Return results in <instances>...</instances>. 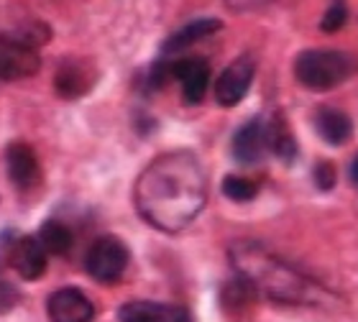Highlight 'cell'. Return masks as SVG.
Returning <instances> with one entry per match:
<instances>
[{
  "label": "cell",
  "mask_w": 358,
  "mask_h": 322,
  "mask_svg": "<svg viewBox=\"0 0 358 322\" xmlns=\"http://www.w3.org/2000/svg\"><path fill=\"white\" fill-rule=\"evenodd\" d=\"M138 215L164 233L192 223L208 203V177L189 151H172L154 159L141 172L134 192Z\"/></svg>",
  "instance_id": "6da1fadb"
},
{
  "label": "cell",
  "mask_w": 358,
  "mask_h": 322,
  "mask_svg": "<svg viewBox=\"0 0 358 322\" xmlns=\"http://www.w3.org/2000/svg\"><path fill=\"white\" fill-rule=\"evenodd\" d=\"M231 261L236 266V274L246 277L254 289L271 302L279 305H325L330 302L328 289L315 284L313 279H307L302 271L284 263L274 254H268L266 248L251 240L236 243L231 248Z\"/></svg>",
  "instance_id": "7a4b0ae2"
},
{
  "label": "cell",
  "mask_w": 358,
  "mask_h": 322,
  "mask_svg": "<svg viewBox=\"0 0 358 322\" xmlns=\"http://www.w3.org/2000/svg\"><path fill=\"white\" fill-rule=\"evenodd\" d=\"M353 69H356V61L348 54L333 52V49H310L294 59L297 82L313 92H325L343 85L353 75Z\"/></svg>",
  "instance_id": "3957f363"
},
{
  "label": "cell",
  "mask_w": 358,
  "mask_h": 322,
  "mask_svg": "<svg viewBox=\"0 0 358 322\" xmlns=\"http://www.w3.org/2000/svg\"><path fill=\"white\" fill-rule=\"evenodd\" d=\"M128 261H131V254H128L126 243L115 235H103L90 246L85 269L100 284H115L126 274Z\"/></svg>",
  "instance_id": "277c9868"
},
{
  "label": "cell",
  "mask_w": 358,
  "mask_h": 322,
  "mask_svg": "<svg viewBox=\"0 0 358 322\" xmlns=\"http://www.w3.org/2000/svg\"><path fill=\"white\" fill-rule=\"evenodd\" d=\"M256 75V61L254 57H238L233 59L228 67L223 69V75L215 80V103L220 108H233L238 105L241 100L246 98L248 90H251V82H254Z\"/></svg>",
  "instance_id": "5b68a950"
},
{
  "label": "cell",
  "mask_w": 358,
  "mask_h": 322,
  "mask_svg": "<svg viewBox=\"0 0 358 322\" xmlns=\"http://www.w3.org/2000/svg\"><path fill=\"white\" fill-rule=\"evenodd\" d=\"M41 67V57L34 46L15 38L10 31L0 36V80H26Z\"/></svg>",
  "instance_id": "8992f818"
},
{
  "label": "cell",
  "mask_w": 358,
  "mask_h": 322,
  "mask_svg": "<svg viewBox=\"0 0 358 322\" xmlns=\"http://www.w3.org/2000/svg\"><path fill=\"white\" fill-rule=\"evenodd\" d=\"M46 315L52 322H92L95 320V305L83 289L62 286V289L49 294Z\"/></svg>",
  "instance_id": "52a82bcc"
},
{
  "label": "cell",
  "mask_w": 358,
  "mask_h": 322,
  "mask_svg": "<svg viewBox=\"0 0 358 322\" xmlns=\"http://www.w3.org/2000/svg\"><path fill=\"white\" fill-rule=\"evenodd\" d=\"M6 166L8 177L18 192H31L41 184V164H38L36 151L31 149L29 143H10L6 151Z\"/></svg>",
  "instance_id": "ba28073f"
},
{
  "label": "cell",
  "mask_w": 358,
  "mask_h": 322,
  "mask_svg": "<svg viewBox=\"0 0 358 322\" xmlns=\"http://www.w3.org/2000/svg\"><path fill=\"white\" fill-rule=\"evenodd\" d=\"M46 248L41 246L38 238H18L8 251V261H10V269L18 274L26 281H36L46 274Z\"/></svg>",
  "instance_id": "9c48e42d"
},
{
  "label": "cell",
  "mask_w": 358,
  "mask_h": 322,
  "mask_svg": "<svg viewBox=\"0 0 358 322\" xmlns=\"http://www.w3.org/2000/svg\"><path fill=\"white\" fill-rule=\"evenodd\" d=\"M172 77L182 85L187 105H200L210 90V67L205 59H179L172 64Z\"/></svg>",
  "instance_id": "30bf717a"
},
{
  "label": "cell",
  "mask_w": 358,
  "mask_h": 322,
  "mask_svg": "<svg viewBox=\"0 0 358 322\" xmlns=\"http://www.w3.org/2000/svg\"><path fill=\"white\" fill-rule=\"evenodd\" d=\"M268 151L266 143V123L264 120H248L246 126H241L233 136V156L241 164H256L262 161L264 154Z\"/></svg>",
  "instance_id": "8fae6325"
},
{
  "label": "cell",
  "mask_w": 358,
  "mask_h": 322,
  "mask_svg": "<svg viewBox=\"0 0 358 322\" xmlns=\"http://www.w3.org/2000/svg\"><path fill=\"white\" fill-rule=\"evenodd\" d=\"M92 85H95V72L85 61H64L54 75V90L64 100L83 98L85 92L92 90Z\"/></svg>",
  "instance_id": "7c38bea8"
},
{
  "label": "cell",
  "mask_w": 358,
  "mask_h": 322,
  "mask_svg": "<svg viewBox=\"0 0 358 322\" xmlns=\"http://www.w3.org/2000/svg\"><path fill=\"white\" fill-rule=\"evenodd\" d=\"M120 322H189L187 309L159 302H128L118 312Z\"/></svg>",
  "instance_id": "4fadbf2b"
},
{
  "label": "cell",
  "mask_w": 358,
  "mask_h": 322,
  "mask_svg": "<svg viewBox=\"0 0 358 322\" xmlns=\"http://www.w3.org/2000/svg\"><path fill=\"white\" fill-rule=\"evenodd\" d=\"M315 128H317L322 141L333 143V146L345 143L353 133L351 118L343 110H338V108H320L317 115H315Z\"/></svg>",
  "instance_id": "5bb4252c"
},
{
  "label": "cell",
  "mask_w": 358,
  "mask_h": 322,
  "mask_svg": "<svg viewBox=\"0 0 358 322\" xmlns=\"http://www.w3.org/2000/svg\"><path fill=\"white\" fill-rule=\"evenodd\" d=\"M266 143H268V151H271L276 159H282L284 164L294 161V156H297V141H294V136H292L289 123H287L284 115H279V112L271 115V120L266 123Z\"/></svg>",
  "instance_id": "9a60e30c"
},
{
  "label": "cell",
  "mask_w": 358,
  "mask_h": 322,
  "mask_svg": "<svg viewBox=\"0 0 358 322\" xmlns=\"http://www.w3.org/2000/svg\"><path fill=\"white\" fill-rule=\"evenodd\" d=\"M217 29H220V21H215V18H202V21L187 23V26H182V29L174 31L172 36L166 38L164 52H169V54L182 52V49H187V46H192L194 41H200V38L215 34Z\"/></svg>",
  "instance_id": "2e32d148"
},
{
  "label": "cell",
  "mask_w": 358,
  "mask_h": 322,
  "mask_svg": "<svg viewBox=\"0 0 358 322\" xmlns=\"http://www.w3.org/2000/svg\"><path fill=\"white\" fill-rule=\"evenodd\" d=\"M38 240L41 246L46 248V254L52 256H64L72 251V243H75V235L67 225L59 223V220H46L41 228H38Z\"/></svg>",
  "instance_id": "e0dca14e"
},
{
  "label": "cell",
  "mask_w": 358,
  "mask_h": 322,
  "mask_svg": "<svg viewBox=\"0 0 358 322\" xmlns=\"http://www.w3.org/2000/svg\"><path fill=\"white\" fill-rule=\"evenodd\" d=\"M223 195L233 203H251L256 195H259V184L248 177H238V174H231L223 180Z\"/></svg>",
  "instance_id": "ac0fdd59"
},
{
  "label": "cell",
  "mask_w": 358,
  "mask_h": 322,
  "mask_svg": "<svg viewBox=\"0 0 358 322\" xmlns=\"http://www.w3.org/2000/svg\"><path fill=\"white\" fill-rule=\"evenodd\" d=\"M345 18H348V10H345L343 3H333L328 8V13L322 15V31H328V34L341 31L345 26Z\"/></svg>",
  "instance_id": "d6986e66"
},
{
  "label": "cell",
  "mask_w": 358,
  "mask_h": 322,
  "mask_svg": "<svg viewBox=\"0 0 358 322\" xmlns=\"http://www.w3.org/2000/svg\"><path fill=\"white\" fill-rule=\"evenodd\" d=\"M15 305H18V289H15L13 281H8L0 274V315H8Z\"/></svg>",
  "instance_id": "ffe728a7"
},
{
  "label": "cell",
  "mask_w": 358,
  "mask_h": 322,
  "mask_svg": "<svg viewBox=\"0 0 358 322\" xmlns=\"http://www.w3.org/2000/svg\"><path fill=\"white\" fill-rule=\"evenodd\" d=\"M315 182H317V187L322 189H330L333 184H336V169H333V164H320L317 169H315Z\"/></svg>",
  "instance_id": "44dd1931"
},
{
  "label": "cell",
  "mask_w": 358,
  "mask_h": 322,
  "mask_svg": "<svg viewBox=\"0 0 358 322\" xmlns=\"http://www.w3.org/2000/svg\"><path fill=\"white\" fill-rule=\"evenodd\" d=\"M233 10H262V8L274 6L276 0H225Z\"/></svg>",
  "instance_id": "7402d4cb"
},
{
  "label": "cell",
  "mask_w": 358,
  "mask_h": 322,
  "mask_svg": "<svg viewBox=\"0 0 358 322\" xmlns=\"http://www.w3.org/2000/svg\"><path fill=\"white\" fill-rule=\"evenodd\" d=\"M351 180H353V184L358 187V156L353 159V164H351Z\"/></svg>",
  "instance_id": "603a6c76"
}]
</instances>
